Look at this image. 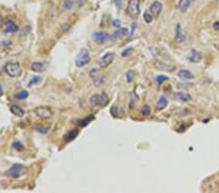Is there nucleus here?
<instances>
[{"label":"nucleus","instance_id":"f257e3e1","mask_svg":"<svg viewBox=\"0 0 219 193\" xmlns=\"http://www.w3.org/2000/svg\"><path fill=\"white\" fill-rule=\"evenodd\" d=\"M127 14L130 18L136 19L140 14V1L139 0H130L127 6Z\"/></svg>","mask_w":219,"mask_h":193},{"label":"nucleus","instance_id":"f03ea898","mask_svg":"<svg viewBox=\"0 0 219 193\" xmlns=\"http://www.w3.org/2000/svg\"><path fill=\"white\" fill-rule=\"evenodd\" d=\"M91 62V56L90 53L87 49L83 48L81 49V51L79 52L77 58H76L75 60V64L77 68H84L85 65H87Z\"/></svg>","mask_w":219,"mask_h":193},{"label":"nucleus","instance_id":"7ed1b4c3","mask_svg":"<svg viewBox=\"0 0 219 193\" xmlns=\"http://www.w3.org/2000/svg\"><path fill=\"white\" fill-rule=\"evenodd\" d=\"M25 166H23V165L21 164H15L8 171L5 172V175L12 179H19L23 175H25Z\"/></svg>","mask_w":219,"mask_h":193},{"label":"nucleus","instance_id":"20e7f679","mask_svg":"<svg viewBox=\"0 0 219 193\" xmlns=\"http://www.w3.org/2000/svg\"><path fill=\"white\" fill-rule=\"evenodd\" d=\"M109 98L105 93L102 94H96V95L92 96L90 98V103L93 106H104L108 103Z\"/></svg>","mask_w":219,"mask_h":193},{"label":"nucleus","instance_id":"39448f33","mask_svg":"<svg viewBox=\"0 0 219 193\" xmlns=\"http://www.w3.org/2000/svg\"><path fill=\"white\" fill-rule=\"evenodd\" d=\"M4 68L6 73L11 77H19L23 72V69L19 63H8Z\"/></svg>","mask_w":219,"mask_h":193},{"label":"nucleus","instance_id":"423d86ee","mask_svg":"<svg viewBox=\"0 0 219 193\" xmlns=\"http://www.w3.org/2000/svg\"><path fill=\"white\" fill-rule=\"evenodd\" d=\"M34 113L41 119H50L53 116V110L49 106H37L34 108Z\"/></svg>","mask_w":219,"mask_h":193},{"label":"nucleus","instance_id":"0eeeda50","mask_svg":"<svg viewBox=\"0 0 219 193\" xmlns=\"http://www.w3.org/2000/svg\"><path fill=\"white\" fill-rule=\"evenodd\" d=\"M93 38L97 44H104L111 39V36L105 31H97L93 34Z\"/></svg>","mask_w":219,"mask_h":193},{"label":"nucleus","instance_id":"6e6552de","mask_svg":"<svg viewBox=\"0 0 219 193\" xmlns=\"http://www.w3.org/2000/svg\"><path fill=\"white\" fill-rule=\"evenodd\" d=\"M115 59V55L113 53H106L104 56L101 57L100 60V67L101 68H106L108 65H110L113 60Z\"/></svg>","mask_w":219,"mask_h":193},{"label":"nucleus","instance_id":"1a4fd4ad","mask_svg":"<svg viewBox=\"0 0 219 193\" xmlns=\"http://www.w3.org/2000/svg\"><path fill=\"white\" fill-rule=\"evenodd\" d=\"M186 39V34L183 31V29L180 24L176 25V29H175V41L177 43H181L185 41Z\"/></svg>","mask_w":219,"mask_h":193},{"label":"nucleus","instance_id":"9d476101","mask_svg":"<svg viewBox=\"0 0 219 193\" xmlns=\"http://www.w3.org/2000/svg\"><path fill=\"white\" fill-rule=\"evenodd\" d=\"M163 10V4L160 1H154L150 6V12L152 13L153 16L158 17L159 15L161 14Z\"/></svg>","mask_w":219,"mask_h":193},{"label":"nucleus","instance_id":"9b49d317","mask_svg":"<svg viewBox=\"0 0 219 193\" xmlns=\"http://www.w3.org/2000/svg\"><path fill=\"white\" fill-rule=\"evenodd\" d=\"M128 33H129V29H125V27H119V29L111 35V39H112V40L119 39V38H122V37H124V36H127Z\"/></svg>","mask_w":219,"mask_h":193},{"label":"nucleus","instance_id":"f8f14e48","mask_svg":"<svg viewBox=\"0 0 219 193\" xmlns=\"http://www.w3.org/2000/svg\"><path fill=\"white\" fill-rule=\"evenodd\" d=\"M178 77L180 79L184 80V81H189V80H192L194 78V74L192 72H190L189 70L182 69L178 72Z\"/></svg>","mask_w":219,"mask_h":193},{"label":"nucleus","instance_id":"ddd939ff","mask_svg":"<svg viewBox=\"0 0 219 193\" xmlns=\"http://www.w3.org/2000/svg\"><path fill=\"white\" fill-rule=\"evenodd\" d=\"M19 29L18 25L15 24V21L12 20H9L6 21V31L10 32V33H14V32H17Z\"/></svg>","mask_w":219,"mask_h":193},{"label":"nucleus","instance_id":"4468645a","mask_svg":"<svg viewBox=\"0 0 219 193\" xmlns=\"http://www.w3.org/2000/svg\"><path fill=\"white\" fill-rule=\"evenodd\" d=\"M202 60V54L199 51L192 50L189 56V60L191 63H199Z\"/></svg>","mask_w":219,"mask_h":193},{"label":"nucleus","instance_id":"2eb2a0df","mask_svg":"<svg viewBox=\"0 0 219 193\" xmlns=\"http://www.w3.org/2000/svg\"><path fill=\"white\" fill-rule=\"evenodd\" d=\"M30 69L32 71H34V72L41 73L46 69V68H45V64L42 63H33L30 65Z\"/></svg>","mask_w":219,"mask_h":193},{"label":"nucleus","instance_id":"dca6fc26","mask_svg":"<svg viewBox=\"0 0 219 193\" xmlns=\"http://www.w3.org/2000/svg\"><path fill=\"white\" fill-rule=\"evenodd\" d=\"M10 111L12 114H14L15 116H18V117H23L25 111L23 108H21L18 106H10Z\"/></svg>","mask_w":219,"mask_h":193},{"label":"nucleus","instance_id":"f3484780","mask_svg":"<svg viewBox=\"0 0 219 193\" xmlns=\"http://www.w3.org/2000/svg\"><path fill=\"white\" fill-rule=\"evenodd\" d=\"M191 2H192V0H180L179 3H178L179 10L183 13L186 12V11L188 10V8L190 7Z\"/></svg>","mask_w":219,"mask_h":193},{"label":"nucleus","instance_id":"a211bd4d","mask_svg":"<svg viewBox=\"0 0 219 193\" xmlns=\"http://www.w3.org/2000/svg\"><path fill=\"white\" fill-rule=\"evenodd\" d=\"M168 104V98L166 97H161L159 98V102L157 103V109L158 110H163L165 109Z\"/></svg>","mask_w":219,"mask_h":193},{"label":"nucleus","instance_id":"6ab92c4d","mask_svg":"<svg viewBox=\"0 0 219 193\" xmlns=\"http://www.w3.org/2000/svg\"><path fill=\"white\" fill-rule=\"evenodd\" d=\"M78 136V131L77 130H75V131H69L68 133L65 134L64 136V141H73L76 137Z\"/></svg>","mask_w":219,"mask_h":193},{"label":"nucleus","instance_id":"aec40b11","mask_svg":"<svg viewBox=\"0 0 219 193\" xmlns=\"http://www.w3.org/2000/svg\"><path fill=\"white\" fill-rule=\"evenodd\" d=\"M175 98H177L179 101H182V102H189L192 100V97L188 94H185V93H177L176 95H175Z\"/></svg>","mask_w":219,"mask_h":193},{"label":"nucleus","instance_id":"412c9836","mask_svg":"<svg viewBox=\"0 0 219 193\" xmlns=\"http://www.w3.org/2000/svg\"><path fill=\"white\" fill-rule=\"evenodd\" d=\"M28 95H29L28 92H27L26 90H24V91L18 93L17 95L15 96V98H17V100H19V101H23V100H25V98H27Z\"/></svg>","mask_w":219,"mask_h":193},{"label":"nucleus","instance_id":"4be33fe9","mask_svg":"<svg viewBox=\"0 0 219 193\" xmlns=\"http://www.w3.org/2000/svg\"><path fill=\"white\" fill-rule=\"evenodd\" d=\"M156 65V68H159V69H162V70H166V71H172L173 68H171V67H168V65L165 64L164 65V64L160 63V62H157L155 64Z\"/></svg>","mask_w":219,"mask_h":193},{"label":"nucleus","instance_id":"5701e85b","mask_svg":"<svg viewBox=\"0 0 219 193\" xmlns=\"http://www.w3.org/2000/svg\"><path fill=\"white\" fill-rule=\"evenodd\" d=\"M141 113H142L143 116H149V115L151 114V108H150V106H148V104H144V106H142Z\"/></svg>","mask_w":219,"mask_h":193},{"label":"nucleus","instance_id":"b1692460","mask_svg":"<svg viewBox=\"0 0 219 193\" xmlns=\"http://www.w3.org/2000/svg\"><path fill=\"white\" fill-rule=\"evenodd\" d=\"M40 81H41V77L40 76H33L30 79V81H29L28 87H31V86H33V85H36L38 83H40Z\"/></svg>","mask_w":219,"mask_h":193},{"label":"nucleus","instance_id":"393cba45","mask_svg":"<svg viewBox=\"0 0 219 193\" xmlns=\"http://www.w3.org/2000/svg\"><path fill=\"white\" fill-rule=\"evenodd\" d=\"M93 119H94V117L90 116V117L85 118V119H83V120H80L79 122H78V125H79L80 127H85V126H87L88 124H89Z\"/></svg>","mask_w":219,"mask_h":193},{"label":"nucleus","instance_id":"a878e982","mask_svg":"<svg viewBox=\"0 0 219 193\" xmlns=\"http://www.w3.org/2000/svg\"><path fill=\"white\" fill-rule=\"evenodd\" d=\"M156 80H157V82H158L159 86H160V85H161L162 83H164L165 81H168V76H165V75H158V76L156 77Z\"/></svg>","mask_w":219,"mask_h":193},{"label":"nucleus","instance_id":"bb28decb","mask_svg":"<svg viewBox=\"0 0 219 193\" xmlns=\"http://www.w3.org/2000/svg\"><path fill=\"white\" fill-rule=\"evenodd\" d=\"M126 78H127V82H128V83H131V82L134 81V71L129 70L128 72H127V75H126Z\"/></svg>","mask_w":219,"mask_h":193},{"label":"nucleus","instance_id":"cd10ccee","mask_svg":"<svg viewBox=\"0 0 219 193\" xmlns=\"http://www.w3.org/2000/svg\"><path fill=\"white\" fill-rule=\"evenodd\" d=\"M143 20H144L145 23L150 24L151 21H153V17H152V15L149 14L148 12H145V13L143 14Z\"/></svg>","mask_w":219,"mask_h":193},{"label":"nucleus","instance_id":"c85d7f7f","mask_svg":"<svg viewBox=\"0 0 219 193\" xmlns=\"http://www.w3.org/2000/svg\"><path fill=\"white\" fill-rule=\"evenodd\" d=\"M13 147L15 148L16 150H18V151H21V150L24 149V145H21L20 141H15L13 143Z\"/></svg>","mask_w":219,"mask_h":193},{"label":"nucleus","instance_id":"c756f323","mask_svg":"<svg viewBox=\"0 0 219 193\" xmlns=\"http://www.w3.org/2000/svg\"><path fill=\"white\" fill-rule=\"evenodd\" d=\"M110 113L113 115L114 117H117L119 114V107L117 106H113L110 109Z\"/></svg>","mask_w":219,"mask_h":193},{"label":"nucleus","instance_id":"7c9ffc66","mask_svg":"<svg viewBox=\"0 0 219 193\" xmlns=\"http://www.w3.org/2000/svg\"><path fill=\"white\" fill-rule=\"evenodd\" d=\"M37 131L39 132V133H42V134H46V133H48L49 128H48V127L39 126V127H37Z\"/></svg>","mask_w":219,"mask_h":193},{"label":"nucleus","instance_id":"2f4dec72","mask_svg":"<svg viewBox=\"0 0 219 193\" xmlns=\"http://www.w3.org/2000/svg\"><path fill=\"white\" fill-rule=\"evenodd\" d=\"M131 51H134V49L131 48V47L127 48V49H126V50H124V51L122 52V56H123V57H127V56H129V55L131 53Z\"/></svg>","mask_w":219,"mask_h":193},{"label":"nucleus","instance_id":"473e14b6","mask_svg":"<svg viewBox=\"0 0 219 193\" xmlns=\"http://www.w3.org/2000/svg\"><path fill=\"white\" fill-rule=\"evenodd\" d=\"M72 4H73V2L72 1H70V0H66V1L64 2V8L65 9H70L71 7H72Z\"/></svg>","mask_w":219,"mask_h":193},{"label":"nucleus","instance_id":"72a5a7b5","mask_svg":"<svg viewBox=\"0 0 219 193\" xmlns=\"http://www.w3.org/2000/svg\"><path fill=\"white\" fill-rule=\"evenodd\" d=\"M113 25L115 27H117V29H119V27H121V21H120V20H114Z\"/></svg>","mask_w":219,"mask_h":193},{"label":"nucleus","instance_id":"f704fd0d","mask_svg":"<svg viewBox=\"0 0 219 193\" xmlns=\"http://www.w3.org/2000/svg\"><path fill=\"white\" fill-rule=\"evenodd\" d=\"M122 1H123V0H114V3H115V5H116L118 8H121Z\"/></svg>","mask_w":219,"mask_h":193},{"label":"nucleus","instance_id":"c9c22d12","mask_svg":"<svg viewBox=\"0 0 219 193\" xmlns=\"http://www.w3.org/2000/svg\"><path fill=\"white\" fill-rule=\"evenodd\" d=\"M135 27H136V24H133V25H131V32H130V37L134 35V30H135Z\"/></svg>","mask_w":219,"mask_h":193},{"label":"nucleus","instance_id":"e433bc0d","mask_svg":"<svg viewBox=\"0 0 219 193\" xmlns=\"http://www.w3.org/2000/svg\"><path fill=\"white\" fill-rule=\"evenodd\" d=\"M213 29H214L215 30H219V21H215V23L213 24Z\"/></svg>","mask_w":219,"mask_h":193},{"label":"nucleus","instance_id":"4c0bfd02","mask_svg":"<svg viewBox=\"0 0 219 193\" xmlns=\"http://www.w3.org/2000/svg\"><path fill=\"white\" fill-rule=\"evenodd\" d=\"M1 94H2V87L0 86V95H1Z\"/></svg>","mask_w":219,"mask_h":193}]
</instances>
